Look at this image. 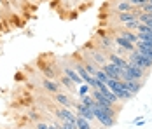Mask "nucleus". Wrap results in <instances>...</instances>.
I'll use <instances>...</instances> for the list:
<instances>
[{"label": "nucleus", "instance_id": "obj_1", "mask_svg": "<svg viewBox=\"0 0 152 129\" xmlns=\"http://www.w3.org/2000/svg\"><path fill=\"white\" fill-rule=\"evenodd\" d=\"M147 73L145 70H142L140 66L137 65H133V63H129L124 70H122V80H140V82H143L145 79H147Z\"/></svg>", "mask_w": 152, "mask_h": 129}, {"label": "nucleus", "instance_id": "obj_2", "mask_svg": "<svg viewBox=\"0 0 152 129\" xmlns=\"http://www.w3.org/2000/svg\"><path fill=\"white\" fill-rule=\"evenodd\" d=\"M93 114H94V119H96L103 128H112V126H115V115L110 114V112H107V110H103L98 103H96V106L93 108Z\"/></svg>", "mask_w": 152, "mask_h": 129}, {"label": "nucleus", "instance_id": "obj_3", "mask_svg": "<svg viewBox=\"0 0 152 129\" xmlns=\"http://www.w3.org/2000/svg\"><path fill=\"white\" fill-rule=\"evenodd\" d=\"M128 61L133 63V65H137V66H140V68L145 70V72H149V70L152 68V59L151 58H147L145 54H142V52H138L137 49H135L133 52H129Z\"/></svg>", "mask_w": 152, "mask_h": 129}, {"label": "nucleus", "instance_id": "obj_4", "mask_svg": "<svg viewBox=\"0 0 152 129\" xmlns=\"http://www.w3.org/2000/svg\"><path fill=\"white\" fill-rule=\"evenodd\" d=\"M103 72L108 75V79H115V80H122V68H119V66H115L114 63H110V61H107L103 66H100Z\"/></svg>", "mask_w": 152, "mask_h": 129}, {"label": "nucleus", "instance_id": "obj_5", "mask_svg": "<svg viewBox=\"0 0 152 129\" xmlns=\"http://www.w3.org/2000/svg\"><path fill=\"white\" fill-rule=\"evenodd\" d=\"M54 114H56V117L61 119L63 122L66 120V122L75 124V120H77V115L74 114V110H72V108H66V106H63V108H56V110H54Z\"/></svg>", "mask_w": 152, "mask_h": 129}, {"label": "nucleus", "instance_id": "obj_6", "mask_svg": "<svg viewBox=\"0 0 152 129\" xmlns=\"http://www.w3.org/2000/svg\"><path fill=\"white\" fill-rule=\"evenodd\" d=\"M42 87L46 89V91H49V93H53V94H56V93H60V89H61V84H60V80L56 82L54 79H47V77H44L42 79Z\"/></svg>", "mask_w": 152, "mask_h": 129}, {"label": "nucleus", "instance_id": "obj_7", "mask_svg": "<svg viewBox=\"0 0 152 129\" xmlns=\"http://www.w3.org/2000/svg\"><path fill=\"white\" fill-rule=\"evenodd\" d=\"M114 42H115V45H117L119 49L128 51V52H133V51L137 49V45H135V44H131L129 40H126V39L121 37V35H115V37H114Z\"/></svg>", "mask_w": 152, "mask_h": 129}, {"label": "nucleus", "instance_id": "obj_8", "mask_svg": "<svg viewBox=\"0 0 152 129\" xmlns=\"http://www.w3.org/2000/svg\"><path fill=\"white\" fill-rule=\"evenodd\" d=\"M122 86L126 87L133 96L138 94L140 91H142V87H143V82H140V80H122Z\"/></svg>", "mask_w": 152, "mask_h": 129}, {"label": "nucleus", "instance_id": "obj_9", "mask_svg": "<svg viewBox=\"0 0 152 129\" xmlns=\"http://www.w3.org/2000/svg\"><path fill=\"white\" fill-rule=\"evenodd\" d=\"M108 61H110V63H114L115 66H119V68H122V70H124V68H126V66L129 65L128 58H122V56H119L117 52H110V54H108Z\"/></svg>", "mask_w": 152, "mask_h": 129}, {"label": "nucleus", "instance_id": "obj_10", "mask_svg": "<svg viewBox=\"0 0 152 129\" xmlns=\"http://www.w3.org/2000/svg\"><path fill=\"white\" fill-rule=\"evenodd\" d=\"M75 112L77 115H80V117H84V119H88L89 122H91L93 119H94V114H93V110L89 106H86V105H82V103H77L75 106Z\"/></svg>", "mask_w": 152, "mask_h": 129}, {"label": "nucleus", "instance_id": "obj_11", "mask_svg": "<svg viewBox=\"0 0 152 129\" xmlns=\"http://www.w3.org/2000/svg\"><path fill=\"white\" fill-rule=\"evenodd\" d=\"M61 70H63V75H66L68 79H72V80L75 82L77 86L84 84V80H82V79H80V75H79V73H77L75 70H74V66H63Z\"/></svg>", "mask_w": 152, "mask_h": 129}, {"label": "nucleus", "instance_id": "obj_12", "mask_svg": "<svg viewBox=\"0 0 152 129\" xmlns=\"http://www.w3.org/2000/svg\"><path fill=\"white\" fill-rule=\"evenodd\" d=\"M54 100L58 101L60 105L66 106V108H74V106H77L75 103H74V100H72L68 94H63V93H56V94H54Z\"/></svg>", "mask_w": 152, "mask_h": 129}, {"label": "nucleus", "instance_id": "obj_13", "mask_svg": "<svg viewBox=\"0 0 152 129\" xmlns=\"http://www.w3.org/2000/svg\"><path fill=\"white\" fill-rule=\"evenodd\" d=\"M137 7L129 2V0H117L115 4V11L117 12H129V11H135Z\"/></svg>", "mask_w": 152, "mask_h": 129}, {"label": "nucleus", "instance_id": "obj_14", "mask_svg": "<svg viewBox=\"0 0 152 129\" xmlns=\"http://www.w3.org/2000/svg\"><path fill=\"white\" fill-rule=\"evenodd\" d=\"M124 28V26H122ZM117 35H121V37H124L126 40H129L131 44H137L138 42V37H137V33H133L131 30H117Z\"/></svg>", "mask_w": 152, "mask_h": 129}, {"label": "nucleus", "instance_id": "obj_15", "mask_svg": "<svg viewBox=\"0 0 152 129\" xmlns=\"http://www.w3.org/2000/svg\"><path fill=\"white\" fill-rule=\"evenodd\" d=\"M60 84H61L63 87H66L70 93H74V91L77 89V84L72 80V79H68L66 75H61V77H60Z\"/></svg>", "mask_w": 152, "mask_h": 129}, {"label": "nucleus", "instance_id": "obj_16", "mask_svg": "<svg viewBox=\"0 0 152 129\" xmlns=\"http://www.w3.org/2000/svg\"><path fill=\"white\" fill-rule=\"evenodd\" d=\"M100 42H102V45L105 47L107 51H114L117 45H115V42H114V39L112 37H107V35H103L102 39H100Z\"/></svg>", "mask_w": 152, "mask_h": 129}, {"label": "nucleus", "instance_id": "obj_17", "mask_svg": "<svg viewBox=\"0 0 152 129\" xmlns=\"http://www.w3.org/2000/svg\"><path fill=\"white\" fill-rule=\"evenodd\" d=\"M80 103H82V105H86V106H89L91 110L96 106V101H94V98L91 96V93H89V94H84V96H80Z\"/></svg>", "mask_w": 152, "mask_h": 129}, {"label": "nucleus", "instance_id": "obj_18", "mask_svg": "<svg viewBox=\"0 0 152 129\" xmlns=\"http://www.w3.org/2000/svg\"><path fill=\"white\" fill-rule=\"evenodd\" d=\"M75 124H77V129H93L91 124H89V120L84 119V117H80V115H77Z\"/></svg>", "mask_w": 152, "mask_h": 129}, {"label": "nucleus", "instance_id": "obj_19", "mask_svg": "<svg viewBox=\"0 0 152 129\" xmlns=\"http://www.w3.org/2000/svg\"><path fill=\"white\" fill-rule=\"evenodd\" d=\"M135 45H137V51H138V52H142V54H145L147 58H151V59H152V49H151V47L142 45V44H140V40H138Z\"/></svg>", "mask_w": 152, "mask_h": 129}, {"label": "nucleus", "instance_id": "obj_20", "mask_svg": "<svg viewBox=\"0 0 152 129\" xmlns=\"http://www.w3.org/2000/svg\"><path fill=\"white\" fill-rule=\"evenodd\" d=\"M94 77H96L98 80H102L103 84H107V82H108V75H107V73L103 72V70H102V68H98V70H96V73H94Z\"/></svg>", "mask_w": 152, "mask_h": 129}, {"label": "nucleus", "instance_id": "obj_21", "mask_svg": "<svg viewBox=\"0 0 152 129\" xmlns=\"http://www.w3.org/2000/svg\"><path fill=\"white\" fill-rule=\"evenodd\" d=\"M89 89H91V86L89 84H80V86L77 87V91H79V96H84V94H89Z\"/></svg>", "mask_w": 152, "mask_h": 129}, {"label": "nucleus", "instance_id": "obj_22", "mask_svg": "<svg viewBox=\"0 0 152 129\" xmlns=\"http://www.w3.org/2000/svg\"><path fill=\"white\" fill-rule=\"evenodd\" d=\"M138 26H140V21H138V19H135V21H129V23H126V25H124V28H126V30H131V31H137Z\"/></svg>", "mask_w": 152, "mask_h": 129}, {"label": "nucleus", "instance_id": "obj_23", "mask_svg": "<svg viewBox=\"0 0 152 129\" xmlns=\"http://www.w3.org/2000/svg\"><path fill=\"white\" fill-rule=\"evenodd\" d=\"M129 2H131V4H133L135 7H138V9H140V7H142V5H145V4H147L149 0H129Z\"/></svg>", "mask_w": 152, "mask_h": 129}, {"label": "nucleus", "instance_id": "obj_24", "mask_svg": "<svg viewBox=\"0 0 152 129\" xmlns=\"http://www.w3.org/2000/svg\"><path fill=\"white\" fill-rule=\"evenodd\" d=\"M140 9H142L143 12H149V14H152V4H149V2H147L145 5H142Z\"/></svg>", "mask_w": 152, "mask_h": 129}, {"label": "nucleus", "instance_id": "obj_25", "mask_svg": "<svg viewBox=\"0 0 152 129\" xmlns=\"http://www.w3.org/2000/svg\"><path fill=\"white\" fill-rule=\"evenodd\" d=\"M35 129H49V124H46V122H40V120H39V122L35 124Z\"/></svg>", "mask_w": 152, "mask_h": 129}, {"label": "nucleus", "instance_id": "obj_26", "mask_svg": "<svg viewBox=\"0 0 152 129\" xmlns=\"http://www.w3.org/2000/svg\"><path fill=\"white\" fill-rule=\"evenodd\" d=\"M149 4H152V0H149Z\"/></svg>", "mask_w": 152, "mask_h": 129}, {"label": "nucleus", "instance_id": "obj_27", "mask_svg": "<svg viewBox=\"0 0 152 129\" xmlns=\"http://www.w3.org/2000/svg\"><path fill=\"white\" fill-rule=\"evenodd\" d=\"M19 129H26V128H19Z\"/></svg>", "mask_w": 152, "mask_h": 129}]
</instances>
